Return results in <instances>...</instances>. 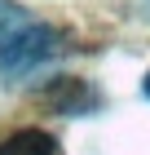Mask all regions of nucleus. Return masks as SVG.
<instances>
[{
  "mask_svg": "<svg viewBox=\"0 0 150 155\" xmlns=\"http://www.w3.org/2000/svg\"><path fill=\"white\" fill-rule=\"evenodd\" d=\"M141 89H146V97H150V71H146V84H141Z\"/></svg>",
  "mask_w": 150,
  "mask_h": 155,
  "instance_id": "4",
  "label": "nucleus"
},
{
  "mask_svg": "<svg viewBox=\"0 0 150 155\" xmlns=\"http://www.w3.org/2000/svg\"><path fill=\"white\" fill-rule=\"evenodd\" d=\"M0 155H62V142L44 129H13L0 142Z\"/></svg>",
  "mask_w": 150,
  "mask_h": 155,
  "instance_id": "2",
  "label": "nucleus"
},
{
  "mask_svg": "<svg viewBox=\"0 0 150 155\" xmlns=\"http://www.w3.org/2000/svg\"><path fill=\"white\" fill-rule=\"evenodd\" d=\"M53 49H58V36H53V27L44 22H13L5 36H0V80H27L31 71H40L49 58H53Z\"/></svg>",
  "mask_w": 150,
  "mask_h": 155,
  "instance_id": "1",
  "label": "nucleus"
},
{
  "mask_svg": "<svg viewBox=\"0 0 150 155\" xmlns=\"http://www.w3.org/2000/svg\"><path fill=\"white\" fill-rule=\"evenodd\" d=\"M27 13L18 9V5H13V0H0V36H5V31H9L13 22H22Z\"/></svg>",
  "mask_w": 150,
  "mask_h": 155,
  "instance_id": "3",
  "label": "nucleus"
}]
</instances>
